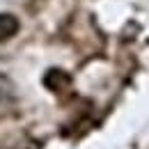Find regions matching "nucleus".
Listing matches in <instances>:
<instances>
[{
  "label": "nucleus",
  "instance_id": "f257e3e1",
  "mask_svg": "<svg viewBox=\"0 0 149 149\" xmlns=\"http://www.w3.org/2000/svg\"><path fill=\"white\" fill-rule=\"evenodd\" d=\"M19 32V19L14 14H0V44Z\"/></svg>",
  "mask_w": 149,
  "mask_h": 149
},
{
  "label": "nucleus",
  "instance_id": "f03ea898",
  "mask_svg": "<svg viewBox=\"0 0 149 149\" xmlns=\"http://www.w3.org/2000/svg\"><path fill=\"white\" fill-rule=\"evenodd\" d=\"M44 83H46L51 90H62V87L69 85V76L62 74L60 69H51V71L46 74V78H44Z\"/></svg>",
  "mask_w": 149,
  "mask_h": 149
}]
</instances>
